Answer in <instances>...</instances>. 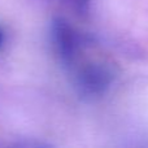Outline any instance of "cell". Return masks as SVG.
Wrapping results in <instances>:
<instances>
[{"label": "cell", "instance_id": "cell-1", "mask_svg": "<svg viewBox=\"0 0 148 148\" xmlns=\"http://www.w3.org/2000/svg\"><path fill=\"white\" fill-rule=\"evenodd\" d=\"M49 43L57 61L66 69L75 65L87 38L64 17H55L49 23Z\"/></svg>", "mask_w": 148, "mask_h": 148}, {"label": "cell", "instance_id": "cell-2", "mask_svg": "<svg viewBox=\"0 0 148 148\" xmlns=\"http://www.w3.org/2000/svg\"><path fill=\"white\" fill-rule=\"evenodd\" d=\"M114 81V69L107 62L99 61L81 65L73 75L74 88L84 100H96L107 95Z\"/></svg>", "mask_w": 148, "mask_h": 148}, {"label": "cell", "instance_id": "cell-3", "mask_svg": "<svg viewBox=\"0 0 148 148\" xmlns=\"http://www.w3.org/2000/svg\"><path fill=\"white\" fill-rule=\"evenodd\" d=\"M57 1L68 5V7L72 8L73 10H75L77 13L84 14V13H87V10H88L90 4H91L92 0H57Z\"/></svg>", "mask_w": 148, "mask_h": 148}, {"label": "cell", "instance_id": "cell-4", "mask_svg": "<svg viewBox=\"0 0 148 148\" xmlns=\"http://www.w3.org/2000/svg\"><path fill=\"white\" fill-rule=\"evenodd\" d=\"M5 40H7V35H5V31H4V29L0 26V49L4 47Z\"/></svg>", "mask_w": 148, "mask_h": 148}]
</instances>
